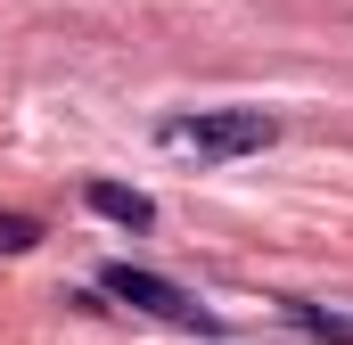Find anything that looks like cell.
I'll return each instance as SVG.
<instances>
[{
  "mask_svg": "<svg viewBox=\"0 0 353 345\" xmlns=\"http://www.w3.org/2000/svg\"><path fill=\"white\" fill-rule=\"evenodd\" d=\"M271 140H279V115L263 107H189L157 124V148L181 165H239V157H263Z\"/></svg>",
  "mask_w": 353,
  "mask_h": 345,
  "instance_id": "obj_1",
  "label": "cell"
},
{
  "mask_svg": "<svg viewBox=\"0 0 353 345\" xmlns=\"http://www.w3.org/2000/svg\"><path fill=\"white\" fill-rule=\"evenodd\" d=\"M99 296H115V304H132V313H148V321H173V329H214V313L181 288V279H165V271H140V263H99Z\"/></svg>",
  "mask_w": 353,
  "mask_h": 345,
  "instance_id": "obj_2",
  "label": "cell"
},
{
  "mask_svg": "<svg viewBox=\"0 0 353 345\" xmlns=\"http://www.w3.org/2000/svg\"><path fill=\"white\" fill-rule=\"evenodd\" d=\"M83 206L107 214L115 230H157V197H140V189H123V181H83Z\"/></svg>",
  "mask_w": 353,
  "mask_h": 345,
  "instance_id": "obj_3",
  "label": "cell"
},
{
  "mask_svg": "<svg viewBox=\"0 0 353 345\" xmlns=\"http://www.w3.org/2000/svg\"><path fill=\"white\" fill-rule=\"evenodd\" d=\"M288 321H296L304 337H321V345H353V313H329V304H304V296H288Z\"/></svg>",
  "mask_w": 353,
  "mask_h": 345,
  "instance_id": "obj_4",
  "label": "cell"
},
{
  "mask_svg": "<svg viewBox=\"0 0 353 345\" xmlns=\"http://www.w3.org/2000/svg\"><path fill=\"white\" fill-rule=\"evenodd\" d=\"M25 247H41V222L33 214H0V255H25Z\"/></svg>",
  "mask_w": 353,
  "mask_h": 345,
  "instance_id": "obj_5",
  "label": "cell"
}]
</instances>
